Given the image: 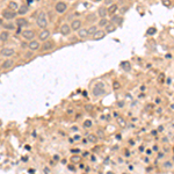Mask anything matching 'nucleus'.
I'll use <instances>...</instances> for the list:
<instances>
[{
    "instance_id": "obj_28",
    "label": "nucleus",
    "mask_w": 174,
    "mask_h": 174,
    "mask_svg": "<svg viewBox=\"0 0 174 174\" xmlns=\"http://www.w3.org/2000/svg\"><path fill=\"white\" fill-rule=\"evenodd\" d=\"M87 138H88V142H91V143H95L96 142V136L93 135V133H89L88 136H87Z\"/></svg>"
},
{
    "instance_id": "obj_35",
    "label": "nucleus",
    "mask_w": 174,
    "mask_h": 174,
    "mask_svg": "<svg viewBox=\"0 0 174 174\" xmlns=\"http://www.w3.org/2000/svg\"><path fill=\"white\" fill-rule=\"evenodd\" d=\"M99 135H100V137H101V138L103 137V133H102V131H101V130H99Z\"/></svg>"
},
{
    "instance_id": "obj_30",
    "label": "nucleus",
    "mask_w": 174,
    "mask_h": 174,
    "mask_svg": "<svg viewBox=\"0 0 174 174\" xmlns=\"http://www.w3.org/2000/svg\"><path fill=\"white\" fill-rule=\"evenodd\" d=\"M128 9H129V7H128V6H123L122 8H120V13L121 14H124L125 12H128Z\"/></svg>"
},
{
    "instance_id": "obj_12",
    "label": "nucleus",
    "mask_w": 174,
    "mask_h": 174,
    "mask_svg": "<svg viewBox=\"0 0 174 174\" xmlns=\"http://www.w3.org/2000/svg\"><path fill=\"white\" fill-rule=\"evenodd\" d=\"M107 14H108V7L100 6V7L98 8V15L100 16V19H103V17H106Z\"/></svg>"
},
{
    "instance_id": "obj_20",
    "label": "nucleus",
    "mask_w": 174,
    "mask_h": 174,
    "mask_svg": "<svg viewBox=\"0 0 174 174\" xmlns=\"http://www.w3.org/2000/svg\"><path fill=\"white\" fill-rule=\"evenodd\" d=\"M0 25H1L2 28H5V30H14V27H15L13 22H6V23H4L1 21Z\"/></svg>"
},
{
    "instance_id": "obj_14",
    "label": "nucleus",
    "mask_w": 174,
    "mask_h": 174,
    "mask_svg": "<svg viewBox=\"0 0 174 174\" xmlns=\"http://www.w3.org/2000/svg\"><path fill=\"white\" fill-rule=\"evenodd\" d=\"M13 65H14L13 59H5L4 62L1 63V69L2 70H8V69H11Z\"/></svg>"
},
{
    "instance_id": "obj_3",
    "label": "nucleus",
    "mask_w": 174,
    "mask_h": 174,
    "mask_svg": "<svg viewBox=\"0 0 174 174\" xmlns=\"http://www.w3.org/2000/svg\"><path fill=\"white\" fill-rule=\"evenodd\" d=\"M104 93V85H103V83H96L94 85V87H93V95L94 96H96V98H99V96H101Z\"/></svg>"
},
{
    "instance_id": "obj_25",
    "label": "nucleus",
    "mask_w": 174,
    "mask_h": 174,
    "mask_svg": "<svg viewBox=\"0 0 174 174\" xmlns=\"http://www.w3.org/2000/svg\"><path fill=\"white\" fill-rule=\"evenodd\" d=\"M8 8H9V9H13V11H17L20 8V6L16 1H13V0H12V1L8 2Z\"/></svg>"
},
{
    "instance_id": "obj_24",
    "label": "nucleus",
    "mask_w": 174,
    "mask_h": 174,
    "mask_svg": "<svg viewBox=\"0 0 174 174\" xmlns=\"http://www.w3.org/2000/svg\"><path fill=\"white\" fill-rule=\"evenodd\" d=\"M87 30H88V34L91 35V36H93V35H94V34L99 30V26H95V25L89 26V27L87 28Z\"/></svg>"
},
{
    "instance_id": "obj_22",
    "label": "nucleus",
    "mask_w": 174,
    "mask_h": 174,
    "mask_svg": "<svg viewBox=\"0 0 174 174\" xmlns=\"http://www.w3.org/2000/svg\"><path fill=\"white\" fill-rule=\"evenodd\" d=\"M7 40H8V31L1 30L0 31V42L5 43V42H7Z\"/></svg>"
},
{
    "instance_id": "obj_6",
    "label": "nucleus",
    "mask_w": 174,
    "mask_h": 174,
    "mask_svg": "<svg viewBox=\"0 0 174 174\" xmlns=\"http://www.w3.org/2000/svg\"><path fill=\"white\" fill-rule=\"evenodd\" d=\"M54 48H55V42L52 40L45 41V42H43V44H42V51H50Z\"/></svg>"
},
{
    "instance_id": "obj_4",
    "label": "nucleus",
    "mask_w": 174,
    "mask_h": 174,
    "mask_svg": "<svg viewBox=\"0 0 174 174\" xmlns=\"http://www.w3.org/2000/svg\"><path fill=\"white\" fill-rule=\"evenodd\" d=\"M0 55H1L2 57L9 58V57L15 55V50H14L13 48H1V50H0Z\"/></svg>"
},
{
    "instance_id": "obj_13",
    "label": "nucleus",
    "mask_w": 174,
    "mask_h": 174,
    "mask_svg": "<svg viewBox=\"0 0 174 174\" xmlns=\"http://www.w3.org/2000/svg\"><path fill=\"white\" fill-rule=\"evenodd\" d=\"M104 36H106V31H104V30H101V29H99L96 33H95V34L92 36V38L94 40V41H100V40H102Z\"/></svg>"
},
{
    "instance_id": "obj_38",
    "label": "nucleus",
    "mask_w": 174,
    "mask_h": 174,
    "mask_svg": "<svg viewBox=\"0 0 174 174\" xmlns=\"http://www.w3.org/2000/svg\"><path fill=\"white\" fill-rule=\"evenodd\" d=\"M108 174H113V173H108Z\"/></svg>"
},
{
    "instance_id": "obj_27",
    "label": "nucleus",
    "mask_w": 174,
    "mask_h": 174,
    "mask_svg": "<svg viewBox=\"0 0 174 174\" xmlns=\"http://www.w3.org/2000/svg\"><path fill=\"white\" fill-rule=\"evenodd\" d=\"M121 66H122V69L124 70V71H130V70H131V65H130V63L129 62H123L121 64Z\"/></svg>"
},
{
    "instance_id": "obj_37",
    "label": "nucleus",
    "mask_w": 174,
    "mask_h": 174,
    "mask_svg": "<svg viewBox=\"0 0 174 174\" xmlns=\"http://www.w3.org/2000/svg\"><path fill=\"white\" fill-rule=\"evenodd\" d=\"M4 1H5V0H1V2H4Z\"/></svg>"
},
{
    "instance_id": "obj_34",
    "label": "nucleus",
    "mask_w": 174,
    "mask_h": 174,
    "mask_svg": "<svg viewBox=\"0 0 174 174\" xmlns=\"http://www.w3.org/2000/svg\"><path fill=\"white\" fill-rule=\"evenodd\" d=\"M164 166H165V167H171V166H172V162H170V161L165 162V164H164Z\"/></svg>"
},
{
    "instance_id": "obj_18",
    "label": "nucleus",
    "mask_w": 174,
    "mask_h": 174,
    "mask_svg": "<svg viewBox=\"0 0 174 174\" xmlns=\"http://www.w3.org/2000/svg\"><path fill=\"white\" fill-rule=\"evenodd\" d=\"M98 19V14L96 13H88L86 15V21L87 22H95Z\"/></svg>"
},
{
    "instance_id": "obj_8",
    "label": "nucleus",
    "mask_w": 174,
    "mask_h": 174,
    "mask_svg": "<svg viewBox=\"0 0 174 174\" xmlns=\"http://www.w3.org/2000/svg\"><path fill=\"white\" fill-rule=\"evenodd\" d=\"M59 31H60V34H62V35H64V36H67V35L71 34L72 28H71V26H70V25H67V23H64V25L60 26Z\"/></svg>"
},
{
    "instance_id": "obj_2",
    "label": "nucleus",
    "mask_w": 174,
    "mask_h": 174,
    "mask_svg": "<svg viewBox=\"0 0 174 174\" xmlns=\"http://www.w3.org/2000/svg\"><path fill=\"white\" fill-rule=\"evenodd\" d=\"M16 15H17V12L9 9V8L1 11V16L4 17L5 20H14V19H16Z\"/></svg>"
},
{
    "instance_id": "obj_15",
    "label": "nucleus",
    "mask_w": 174,
    "mask_h": 174,
    "mask_svg": "<svg viewBox=\"0 0 174 174\" xmlns=\"http://www.w3.org/2000/svg\"><path fill=\"white\" fill-rule=\"evenodd\" d=\"M15 25L20 28H23V27H26V26H28V20L25 19V17H19V19H16Z\"/></svg>"
},
{
    "instance_id": "obj_36",
    "label": "nucleus",
    "mask_w": 174,
    "mask_h": 174,
    "mask_svg": "<svg viewBox=\"0 0 174 174\" xmlns=\"http://www.w3.org/2000/svg\"><path fill=\"white\" fill-rule=\"evenodd\" d=\"M44 173L45 174H49V168H46V167L44 168Z\"/></svg>"
},
{
    "instance_id": "obj_23",
    "label": "nucleus",
    "mask_w": 174,
    "mask_h": 174,
    "mask_svg": "<svg viewBox=\"0 0 174 174\" xmlns=\"http://www.w3.org/2000/svg\"><path fill=\"white\" fill-rule=\"evenodd\" d=\"M117 9H118V6L116 4L110 5V6H108V14H109V15H114Z\"/></svg>"
},
{
    "instance_id": "obj_29",
    "label": "nucleus",
    "mask_w": 174,
    "mask_h": 174,
    "mask_svg": "<svg viewBox=\"0 0 174 174\" xmlns=\"http://www.w3.org/2000/svg\"><path fill=\"white\" fill-rule=\"evenodd\" d=\"M84 127H85V128H91V127H92V121H91V120L85 121V123H84Z\"/></svg>"
},
{
    "instance_id": "obj_16",
    "label": "nucleus",
    "mask_w": 174,
    "mask_h": 174,
    "mask_svg": "<svg viewBox=\"0 0 174 174\" xmlns=\"http://www.w3.org/2000/svg\"><path fill=\"white\" fill-rule=\"evenodd\" d=\"M116 30V25L113 22H109L108 25L104 27V31H106L107 34H110V33H114V31Z\"/></svg>"
},
{
    "instance_id": "obj_1",
    "label": "nucleus",
    "mask_w": 174,
    "mask_h": 174,
    "mask_svg": "<svg viewBox=\"0 0 174 174\" xmlns=\"http://www.w3.org/2000/svg\"><path fill=\"white\" fill-rule=\"evenodd\" d=\"M36 25L38 26L41 29H46L48 27V19H46V14L44 12H41L36 17Z\"/></svg>"
},
{
    "instance_id": "obj_10",
    "label": "nucleus",
    "mask_w": 174,
    "mask_h": 174,
    "mask_svg": "<svg viewBox=\"0 0 174 174\" xmlns=\"http://www.w3.org/2000/svg\"><path fill=\"white\" fill-rule=\"evenodd\" d=\"M40 48H41V44H40L38 41H36V40L29 41V43H28V49H29V50L36 51V50H38Z\"/></svg>"
},
{
    "instance_id": "obj_31",
    "label": "nucleus",
    "mask_w": 174,
    "mask_h": 174,
    "mask_svg": "<svg viewBox=\"0 0 174 174\" xmlns=\"http://www.w3.org/2000/svg\"><path fill=\"white\" fill-rule=\"evenodd\" d=\"M156 33V28H153V27H151L147 29V35H152V34H154Z\"/></svg>"
},
{
    "instance_id": "obj_17",
    "label": "nucleus",
    "mask_w": 174,
    "mask_h": 174,
    "mask_svg": "<svg viewBox=\"0 0 174 174\" xmlns=\"http://www.w3.org/2000/svg\"><path fill=\"white\" fill-rule=\"evenodd\" d=\"M77 34H78V36H79L80 38H86V37H88V36H89L88 30H87L86 28H81V29H79V30L77 31Z\"/></svg>"
},
{
    "instance_id": "obj_32",
    "label": "nucleus",
    "mask_w": 174,
    "mask_h": 174,
    "mask_svg": "<svg viewBox=\"0 0 174 174\" xmlns=\"http://www.w3.org/2000/svg\"><path fill=\"white\" fill-rule=\"evenodd\" d=\"M71 161H73V162H78V161H80V157H78V156L72 157V158H71Z\"/></svg>"
},
{
    "instance_id": "obj_21",
    "label": "nucleus",
    "mask_w": 174,
    "mask_h": 174,
    "mask_svg": "<svg viewBox=\"0 0 174 174\" xmlns=\"http://www.w3.org/2000/svg\"><path fill=\"white\" fill-rule=\"evenodd\" d=\"M28 11H29L28 6L27 5H22V6H20V8L17 9V14H19V15H26V14L28 13Z\"/></svg>"
},
{
    "instance_id": "obj_11",
    "label": "nucleus",
    "mask_w": 174,
    "mask_h": 174,
    "mask_svg": "<svg viewBox=\"0 0 174 174\" xmlns=\"http://www.w3.org/2000/svg\"><path fill=\"white\" fill-rule=\"evenodd\" d=\"M81 26H83V22H81V20H79V19H74V20H72V21H71L72 30L78 31L79 29H81Z\"/></svg>"
},
{
    "instance_id": "obj_9",
    "label": "nucleus",
    "mask_w": 174,
    "mask_h": 174,
    "mask_svg": "<svg viewBox=\"0 0 174 174\" xmlns=\"http://www.w3.org/2000/svg\"><path fill=\"white\" fill-rule=\"evenodd\" d=\"M66 8H67V5H66L64 1H58L56 4V6H55V9H56V12L59 14L64 13V12L66 11Z\"/></svg>"
},
{
    "instance_id": "obj_26",
    "label": "nucleus",
    "mask_w": 174,
    "mask_h": 174,
    "mask_svg": "<svg viewBox=\"0 0 174 174\" xmlns=\"http://www.w3.org/2000/svg\"><path fill=\"white\" fill-rule=\"evenodd\" d=\"M108 23H109L108 20H107L106 17H103V19H100V20H99L98 26H99V27H100V28H104L107 25H108Z\"/></svg>"
},
{
    "instance_id": "obj_7",
    "label": "nucleus",
    "mask_w": 174,
    "mask_h": 174,
    "mask_svg": "<svg viewBox=\"0 0 174 174\" xmlns=\"http://www.w3.org/2000/svg\"><path fill=\"white\" fill-rule=\"evenodd\" d=\"M50 30L49 29H42V31L38 34V40L40 41H43V42H45V41L49 40V37H50Z\"/></svg>"
},
{
    "instance_id": "obj_33",
    "label": "nucleus",
    "mask_w": 174,
    "mask_h": 174,
    "mask_svg": "<svg viewBox=\"0 0 174 174\" xmlns=\"http://www.w3.org/2000/svg\"><path fill=\"white\" fill-rule=\"evenodd\" d=\"M104 4L108 5V6H110V5L115 4V2H114V0H104Z\"/></svg>"
},
{
    "instance_id": "obj_19",
    "label": "nucleus",
    "mask_w": 174,
    "mask_h": 174,
    "mask_svg": "<svg viewBox=\"0 0 174 174\" xmlns=\"http://www.w3.org/2000/svg\"><path fill=\"white\" fill-rule=\"evenodd\" d=\"M110 22H113V23H118V25H121V23L123 22V19H122V16H121V15L114 14V15H112Z\"/></svg>"
},
{
    "instance_id": "obj_5",
    "label": "nucleus",
    "mask_w": 174,
    "mask_h": 174,
    "mask_svg": "<svg viewBox=\"0 0 174 174\" xmlns=\"http://www.w3.org/2000/svg\"><path fill=\"white\" fill-rule=\"evenodd\" d=\"M22 37L27 41H33L35 37V31L31 30V29H26V30L22 31Z\"/></svg>"
}]
</instances>
